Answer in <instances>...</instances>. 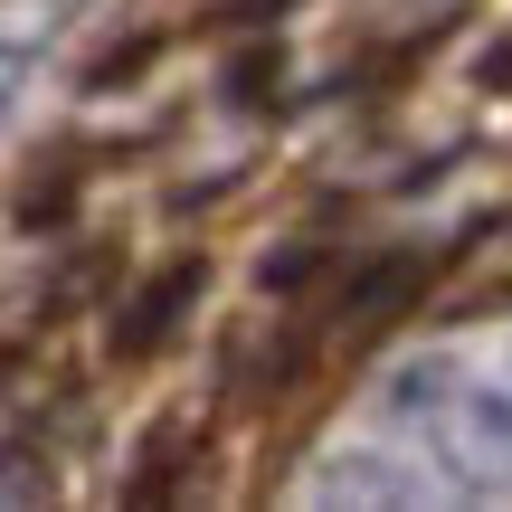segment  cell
Instances as JSON below:
<instances>
[{
	"instance_id": "cell-1",
	"label": "cell",
	"mask_w": 512,
	"mask_h": 512,
	"mask_svg": "<svg viewBox=\"0 0 512 512\" xmlns=\"http://www.w3.org/2000/svg\"><path fill=\"white\" fill-rule=\"evenodd\" d=\"M200 285H209V266H200V256H181V266H162V275H152L143 294H133V313H114V351H124V361H143V351H162V342H171V323H181V304H190Z\"/></svg>"
}]
</instances>
